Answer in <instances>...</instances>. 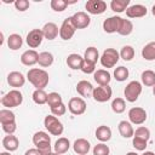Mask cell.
Returning a JSON list of instances; mask_svg holds the SVG:
<instances>
[{"label":"cell","mask_w":155,"mask_h":155,"mask_svg":"<svg viewBox=\"0 0 155 155\" xmlns=\"http://www.w3.org/2000/svg\"><path fill=\"white\" fill-rule=\"evenodd\" d=\"M27 79L35 87V90H44L48 85L50 80L47 71L39 68H31L27 73Z\"/></svg>","instance_id":"6da1fadb"},{"label":"cell","mask_w":155,"mask_h":155,"mask_svg":"<svg viewBox=\"0 0 155 155\" xmlns=\"http://www.w3.org/2000/svg\"><path fill=\"white\" fill-rule=\"evenodd\" d=\"M1 104L2 107H6L7 109L10 108H15V107H19L23 103V94L18 91V90H11L8 91L2 98H1Z\"/></svg>","instance_id":"7a4b0ae2"},{"label":"cell","mask_w":155,"mask_h":155,"mask_svg":"<svg viewBox=\"0 0 155 155\" xmlns=\"http://www.w3.org/2000/svg\"><path fill=\"white\" fill-rule=\"evenodd\" d=\"M142 90H143V87H142V84L139 81L133 80V81L128 82L126 85V87H125V91H124V94H125L126 101L130 102V103L136 102L138 99V97L140 96Z\"/></svg>","instance_id":"3957f363"},{"label":"cell","mask_w":155,"mask_h":155,"mask_svg":"<svg viewBox=\"0 0 155 155\" xmlns=\"http://www.w3.org/2000/svg\"><path fill=\"white\" fill-rule=\"evenodd\" d=\"M44 126L48 131V133L53 136H61L63 133V124L54 116V115H47L44 119Z\"/></svg>","instance_id":"277c9868"},{"label":"cell","mask_w":155,"mask_h":155,"mask_svg":"<svg viewBox=\"0 0 155 155\" xmlns=\"http://www.w3.org/2000/svg\"><path fill=\"white\" fill-rule=\"evenodd\" d=\"M119 58H120V53L115 48H107L103 51L99 61L104 68H113L119 62Z\"/></svg>","instance_id":"5b68a950"},{"label":"cell","mask_w":155,"mask_h":155,"mask_svg":"<svg viewBox=\"0 0 155 155\" xmlns=\"http://www.w3.org/2000/svg\"><path fill=\"white\" fill-rule=\"evenodd\" d=\"M124 18L120 16H111L109 18H107L103 22V30L108 34H113V33H119L121 25H122Z\"/></svg>","instance_id":"8992f818"},{"label":"cell","mask_w":155,"mask_h":155,"mask_svg":"<svg viewBox=\"0 0 155 155\" xmlns=\"http://www.w3.org/2000/svg\"><path fill=\"white\" fill-rule=\"evenodd\" d=\"M76 31V27L73 23L71 17H68L63 21L61 28H59V36L63 40H70Z\"/></svg>","instance_id":"52a82bcc"},{"label":"cell","mask_w":155,"mask_h":155,"mask_svg":"<svg viewBox=\"0 0 155 155\" xmlns=\"http://www.w3.org/2000/svg\"><path fill=\"white\" fill-rule=\"evenodd\" d=\"M111 94H113V90H111V87L109 85H107V86L94 87L93 93H92V97H93V99L96 102L104 103V102H108L111 98Z\"/></svg>","instance_id":"ba28073f"},{"label":"cell","mask_w":155,"mask_h":155,"mask_svg":"<svg viewBox=\"0 0 155 155\" xmlns=\"http://www.w3.org/2000/svg\"><path fill=\"white\" fill-rule=\"evenodd\" d=\"M68 109L73 115H81L86 111V102L80 97H73L68 103Z\"/></svg>","instance_id":"9c48e42d"},{"label":"cell","mask_w":155,"mask_h":155,"mask_svg":"<svg viewBox=\"0 0 155 155\" xmlns=\"http://www.w3.org/2000/svg\"><path fill=\"white\" fill-rule=\"evenodd\" d=\"M128 119H130L131 124L142 125L147 120V111L143 108H139V107L131 108L130 111H128Z\"/></svg>","instance_id":"30bf717a"},{"label":"cell","mask_w":155,"mask_h":155,"mask_svg":"<svg viewBox=\"0 0 155 155\" xmlns=\"http://www.w3.org/2000/svg\"><path fill=\"white\" fill-rule=\"evenodd\" d=\"M44 39L45 38H44V34H42V30L41 29H33V30H30L28 33L25 41H27V44H28L29 47L36 48V47H39L41 45V42H42Z\"/></svg>","instance_id":"8fae6325"},{"label":"cell","mask_w":155,"mask_h":155,"mask_svg":"<svg viewBox=\"0 0 155 155\" xmlns=\"http://www.w3.org/2000/svg\"><path fill=\"white\" fill-rule=\"evenodd\" d=\"M85 7L91 15H102L107 10V2L103 0H88Z\"/></svg>","instance_id":"7c38bea8"},{"label":"cell","mask_w":155,"mask_h":155,"mask_svg":"<svg viewBox=\"0 0 155 155\" xmlns=\"http://www.w3.org/2000/svg\"><path fill=\"white\" fill-rule=\"evenodd\" d=\"M71 19H73V23L75 24L76 29H84V28H87L90 25V22H91V18L90 16L84 12V11H79L76 13H74L71 16Z\"/></svg>","instance_id":"4fadbf2b"},{"label":"cell","mask_w":155,"mask_h":155,"mask_svg":"<svg viewBox=\"0 0 155 155\" xmlns=\"http://www.w3.org/2000/svg\"><path fill=\"white\" fill-rule=\"evenodd\" d=\"M42 34H44V38L47 39V40H54L58 35H59V29L57 27L56 23L53 22H48L46 23L44 27H42Z\"/></svg>","instance_id":"5bb4252c"},{"label":"cell","mask_w":155,"mask_h":155,"mask_svg":"<svg viewBox=\"0 0 155 155\" xmlns=\"http://www.w3.org/2000/svg\"><path fill=\"white\" fill-rule=\"evenodd\" d=\"M93 90L94 87L92 86V84L87 80H81L78 82L76 85V91L81 96V97H85V98H88V97H92V93H93Z\"/></svg>","instance_id":"9a60e30c"},{"label":"cell","mask_w":155,"mask_h":155,"mask_svg":"<svg viewBox=\"0 0 155 155\" xmlns=\"http://www.w3.org/2000/svg\"><path fill=\"white\" fill-rule=\"evenodd\" d=\"M147 11L148 10L144 5L136 4L132 6H128V8L126 10V15L130 18H140V17H144L147 15Z\"/></svg>","instance_id":"2e32d148"},{"label":"cell","mask_w":155,"mask_h":155,"mask_svg":"<svg viewBox=\"0 0 155 155\" xmlns=\"http://www.w3.org/2000/svg\"><path fill=\"white\" fill-rule=\"evenodd\" d=\"M73 149L78 155H87L90 149H91V144L87 139L85 138H79L74 142L73 144Z\"/></svg>","instance_id":"e0dca14e"},{"label":"cell","mask_w":155,"mask_h":155,"mask_svg":"<svg viewBox=\"0 0 155 155\" xmlns=\"http://www.w3.org/2000/svg\"><path fill=\"white\" fill-rule=\"evenodd\" d=\"M38 58H39V53L35 50H27L25 52L22 53L21 62L27 67H31L38 63Z\"/></svg>","instance_id":"ac0fdd59"},{"label":"cell","mask_w":155,"mask_h":155,"mask_svg":"<svg viewBox=\"0 0 155 155\" xmlns=\"http://www.w3.org/2000/svg\"><path fill=\"white\" fill-rule=\"evenodd\" d=\"M25 82V78L22 73L19 71H11L8 75H7V84L11 86V87H22Z\"/></svg>","instance_id":"d6986e66"},{"label":"cell","mask_w":155,"mask_h":155,"mask_svg":"<svg viewBox=\"0 0 155 155\" xmlns=\"http://www.w3.org/2000/svg\"><path fill=\"white\" fill-rule=\"evenodd\" d=\"M93 79L99 86H107V85H109V82L111 80V75L108 70L98 69L93 73Z\"/></svg>","instance_id":"ffe728a7"},{"label":"cell","mask_w":155,"mask_h":155,"mask_svg":"<svg viewBox=\"0 0 155 155\" xmlns=\"http://www.w3.org/2000/svg\"><path fill=\"white\" fill-rule=\"evenodd\" d=\"M84 57H81L80 54L78 53H71L67 57V65L70 68V69H74V70H78L82 68V64H84Z\"/></svg>","instance_id":"44dd1931"},{"label":"cell","mask_w":155,"mask_h":155,"mask_svg":"<svg viewBox=\"0 0 155 155\" xmlns=\"http://www.w3.org/2000/svg\"><path fill=\"white\" fill-rule=\"evenodd\" d=\"M18 145H19V140L16 136L13 134H8V136H5L4 139H2V147L7 150V151H15L18 149Z\"/></svg>","instance_id":"7402d4cb"},{"label":"cell","mask_w":155,"mask_h":155,"mask_svg":"<svg viewBox=\"0 0 155 155\" xmlns=\"http://www.w3.org/2000/svg\"><path fill=\"white\" fill-rule=\"evenodd\" d=\"M117 128H119L120 134H121L124 138H131V137L134 136V130H133L132 124H131L130 121H126V120L120 121Z\"/></svg>","instance_id":"603a6c76"},{"label":"cell","mask_w":155,"mask_h":155,"mask_svg":"<svg viewBox=\"0 0 155 155\" xmlns=\"http://www.w3.org/2000/svg\"><path fill=\"white\" fill-rule=\"evenodd\" d=\"M96 138L101 143H105V142L110 140V138H111V130H110V127H108L105 125H102V126L97 127V130H96Z\"/></svg>","instance_id":"cb8c5ba5"},{"label":"cell","mask_w":155,"mask_h":155,"mask_svg":"<svg viewBox=\"0 0 155 155\" xmlns=\"http://www.w3.org/2000/svg\"><path fill=\"white\" fill-rule=\"evenodd\" d=\"M69 148H70L69 139L65 138V137H61V138H58V139L56 140L54 147H53V150H54V153L62 155V154L67 153V151L69 150Z\"/></svg>","instance_id":"d4e9b609"},{"label":"cell","mask_w":155,"mask_h":155,"mask_svg":"<svg viewBox=\"0 0 155 155\" xmlns=\"http://www.w3.org/2000/svg\"><path fill=\"white\" fill-rule=\"evenodd\" d=\"M23 45V39L19 34H11L8 38H7V46L10 50H18L21 48Z\"/></svg>","instance_id":"484cf974"},{"label":"cell","mask_w":155,"mask_h":155,"mask_svg":"<svg viewBox=\"0 0 155 155\" xmlns=\"http://www.w3.org/2000/svg\"><path fill=\"white\" fill-rule=\"evenodd\" d=\"M142 57L147 61H155V41L147 44L142 48Z\"/></svg>","instance_id":"4316f807"},{"label":"cell","mask_w":155,"mask_h":155,"mask_svg":"<svg viewBox=\"0 0 155 155\" xmlns=\"http://www.w3.org/2000/svg\"><path fill=\"white\" fill-rule=\"evenodd\" d=\"M128 5H130V0H111L110 2L111 10L116 13H121L126 11L128 8Z\"/></svg>","instance_id":"83f0119b"},{"label":"cell","mask_w":155,"mask_h":155,"mask_svg":"<svg viewBox=\"0 0 155 155\" xmlns=\"http://www.w3.org/2000/svg\"><path fill=\"white\" fill-rule=\"evenodd\" d=\"M84 59L87 61V62H91L93 64L97 63V61L99 59V53H98V50L93 46H90L86 48L85 51V54H84Z\"/></svg>","instance_id":"f1b7e54d"},{"label":"cell","mask_w":155,"mask_h":155,"mask_svg":"<svg viewBox=\"0 0 155 155\" xmlns=\"http://www.w3.org/2000/svg\"><path fill=\"white\" fill-rule=\"evenodd\" d=\"M38 63H39V65L42 67V68H46V67L52 65V63H53V54H52L51 52H46V51L39 53Z\"/></svg>","instance_id":"f546056e"},{"label":"cell","mask_w":155,"mask_h":155,"mask_svg":"<svg viewBox=\"0 0 155 155\" xmlns=\"http://www.w3.org/2000/svg\"><path fill=\"white\" fill-rule=\"evenodd\" d=\"M140 79H142V84L148 86V87H151L155 85V71L153 70H144L140 75Z\"/></svg>","instance_id":"4dcf8cb0"},{"label":"cell","mask_w":155,"mask_h":155,"mask_svg":"<svg viewBox=\"0 0 155 155\" xmlns=\"http://www.w3.org/2000/svg\"><path fill=\"white\" fill-rule=\"evenodd\" d=\"M47 97H48V94L44 90H35L33 92V101L39 105L47 103Z\"/></svg>","instance_id":"1f68e13d"},{"label":"cell","mask_w":155,"mask_h":155,"mask_svg":"<svg viewBox=\"0 0 155 155\" xmlns=\"http://www.w3.org/2000/svg\"><path fill=\"white\" fill-rule=\"evenodd\" d=\"M128 74H130L128 69L124 65H120V67L115 68V70H114V78L116 81H125L128 78Z\"/></svg>","instance_id":"d6a6232c"},{"label":"cell","mask_w":155,"mask_h":155,"mask_svg":"<svg viewBox=\"0 0 155 155\" xmlns=\"http://www.w3.org/2000/svg\"><path fill=\"white\" fill-rule=\"evenodd\" d=\"M111 109L116 114L124 113L125 109H126V102H125V99H122V98H115V99H113V102H111Z\"/></svg>","instance_id":"836d02e7"},{"label":"cell","mask_w":155,"mask_h":155,"mask_svg":"<svg viewBox=\"0 0 155 155\" xmlns=\"http://www.w3.org/2000/svg\"><path fill=\"white\" fill-rule=\"evenodd\" d=\"M16 120L15 114L10 110V109H2L0 110V122L2 124H7V122H13Z\"/></svg>","instance_id":"e575fe53"},{"label":"cell","mask_w":155,"mask_h":155,"mask_svg":"<svg viewBox=\"0 0 155 155\" xmlns=\"http://www.w3.org/2000/svg\"><path fill=\"white\" fill-rule=\"evenodd\" d=\"M44 142H51V137L48 136V133H46L44 131L35 132L34 136H33V143H34V145L40 144V143H44Z\"/></svg>","instance_id":"d590c367"},{"label":"cell","mask_w":155,"mask_h":155,"mask_svg":"<svg viewBox=\"0 0 155 155\" xmlns=\"http://www.w3.org/2000/svg\"><path fill=\"white\" fill-rule=\"evenodd\" d=\"M120 57L124 59V61H131L133 57H134V50H133V47L132 46H130V45H126V46H124L122 48H121V51H120Z\"/></svg>","instance_id":"8d00e7d4"},{"label":"cell","mask_w":155,"mask_h":155,"mask_svg":"<svg viewBox=\"0 0 155 155\" xmlns=\"http://www.w3.org/2000/svg\"><path fill=\"white\" fill-rule=\"evenodd\" d=\"M132 30H133V24H132V22H131L130 19H125V18H124L122 25H121V28H120V30H119L117 34H120V35H122V36H127V35H130V34L132 33Z\"/></svg>","instance_id":"74e56055"},{"label":"cell","mask_w":155,"mask_h":155,"mask_svg":"<svg viewBox=\"0 0 155 155\" xmlns=\"http://www.w3.org/2000/svg\"><path fill=\"white\" fill-rule=\"evenodd\" d=\"M61 103H63V101H62V97H61L59 93H57V92H51V93H48L47 104H48L50 108H53V107H56V105H58V104H61Z\"/></svg>","instance_id":"f35d334b"},{"label":"cell","mask_w":155,"mask_h":155,"mask_svg":"<svg viewBox=\"0 0 155 155\" xmlns=\"http://www.w3.org/2000/svg\"><path fill=\"white\" fill-rule=\"evenodd\" d=\"M50 5H51V8L53 11L62 12V11H64L67 8V6L69 5V2L68 1H64V0H51Z\"/></svg>","instance_id":"ab89813d"},{"label":"cell","mask_w":155,"mask_h":155,"mask_svg":"<svg viewBox=\"0 0 155 155\" xmlns=\"http://www.w3.org/2000/svg\"><path fill=\"white\" fill-rule=\"evenodd\" d=\"M93 155H109L110 153V149L107 144L104 143H98L97 145H94L93 148Z\"/></svg>","instance_id":"60d3db41"},{"label":"cell","mask_w":155,"mask_h":155,"mask_svg":"<svg viewBox=\"0 0 155 155\" xmlns=\"http://www.w3.org/2000/svg\"><path fill=\"white\" fill-rule=\"evenodd\" d=\"M133 137H138V138H142V139H144V140L148 142L149 138H150V131H149V128H147L144 126H140V127H138L136 130Z\"/></svg>","instance_id":"b9f144b4"},{"label":"cell","mask_w":155,"mask_h":155,"mask_svg":"<svg viewBox=\"0 0 155 155\" xmlns=\"http://www.w3.org/2000/svg\"><path fill=\"white\" fill-rule=\"evenodd\" d=\"M35 147H36V149L41 153V155H48V154H51V153H52L51 142H44V143L36 144Z\"/></svg>","instance_id":"7bdbcfd3"},{"label":"cell","mask_w":155,"mask_h":155,"mask_svg":"<svg viewBox=\"0 0 155 155\" xmlns=\"http://www.w3.org/2000/svg\"><path fill=\"white\" fill-rule=\"evenodd\" d=\"M147 143H148L147 140H144V139H142V138H138V137H133V139H132L133 147L136 148V150H139V151L145 150Z\"/></svg>","instance_id":"ee69618b"},{"label":"cell","mask_w":155,"mask_h":155,"mask_svg":"<svg viewBox=\"0 0 155 155\" xmlns=\"http://www.w3.org/2000/svg\"><path fill=\"white\" fill-rule=\"evenodd\" d=\"M65 111H67V107L64 105V103H61V104L51 108V113L54 116H62V115L65 114Z\"/></svg>","instance_id":"f6af8a7d"},{"label":"cell","mask_w":155,"mask_h":155,"mask_svg":"<svg viewBox=\"0 0 155 155\" xmlns=\"http://www.w3.org/2000/svg\"><path fill=\"white\" fill-rule=\"evenodd\" d=\"M2 131L6 132L7 134H13L17 130V126H16V121L13 122H7V124H2Z\"/></svg>","instance_id":"bcb514c9"},{"label":"cell","mask_w":155,"mask_h":155,"mask_svg":"<svg viewBox=\"0 0 155 155\" xmlns=\"http://www.w3.org/2000/svg\"><path fill=\"white\" fill-rule=\"evenodd\" d=\"M94 69H96V64H93L91 62H87V61H84V64H82V68H81L82 73L91 74V73H94Z\"/></svg>","instance_id":"7dc6e473"},{"label":"cell","mask_w":155,"mask_h":155,"mask_svg":"<svg viewBox=\"0 0 155 155\" xmlns=\"http://www.w3.org/2000/svg\"><path fill=\"white\" fill-rule=\"evenodd\" d=\"M29 1L28 0H16L15 1V7L18 10V11H25L28 10L29 7Z\"/></svg>","instance_id":"c3c4849f"},{"label":"cell","mask_w":155,"mask_h":155,"mask_svg":"<svg viewBox=\"0 0 155 155\" xmlns=\"http://www.w3.org/2000/svg\"><path fill=\"white\" fill-rule=\"evenodd\" d=\"M24 155H41V153L36 148H31V149H28Z\"/></svg>","instance_id":"681fc988"},{"label":"cell","mask_w":155,"mask_h":155,"mask_svg":"<svg viewBox=\"0 0 155 155\" xmlns=\"http://www.w3.org/2000/svg\"><path fill=\"white\" fill-rule=\"evenodd\" d=\"M142 155H155L153 151H145V153H143Z\"/></svg>","instance_id":"f907efd6"},{"label":"cell","mask_w":155,"mask_h":155,"mask_svg":"<svg viewBox=\"0 0 155 155\" xmlns=\"http://www.w3.org/2000/svg\"><path fill=\"white\" fill-rule=\"evenodd\" d=\"M0 155H11V154H10V151H2V153H0Z\"/></svg>","instance_id":"816d5d0a"},{"label":"cell","mask_w":155,"mask_h":155,"mask_svg":"<svg viewBox=\"0 0 155 155\" xmlns=\"http://www.w3.org/2000/svg\"><path fill=\"white\" fill-rule=\"evenodd\" d=\"M151 12H153V15L155 16V4L153 5V7H151Z\"/></svg>","instance_id":"f5cc1de1"},{"label":"cell","mask_w":155,"mask_h":155,"mask_svg":"<svg viewBox=\"0 0 155 155\" xmlns=\"http://www.w3.org/2000/svg\"><path fill=\"white\" fill-rule=\"evenodd\" d=\"M126 155H138L137 153H134V151H130V153H127Z\"/></svg>","instance_id":"db71d44e"},{"label":"cell","mask_w":155,"mask_h":155,"mask_svg":"<svg viewBox=\"0 0 155 155\" xmlns=\"http://www.w3.org/2000/svg\"><path fill=\"white\" fill-rule=\"evenodd\" d=\"M48 155H61V154H57V153L53 151V153H51V154H48Z\"/></svg>","instance_id":"11a10c76"},{"label":"cell","mask_w":155,"mask_h":155,"mask_svg":"<svg viewBox=\"0 0 155 155\" xmlns=\"http://www.w3.org/2000/svg\"><path fill=\"white\" fill-rule=\"evenodd\" d=\"M153 93H154V96H155V85L153 86Z\"/></svg>","instance_id":"9f6ffc18"}]
</instances>
